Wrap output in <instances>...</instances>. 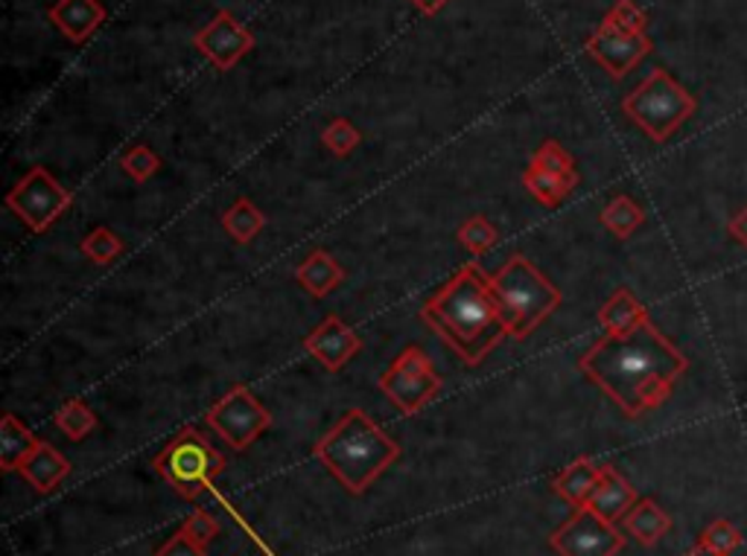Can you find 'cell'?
<instances>
[{
  "mask_svg": "<svg viewBox=\"0 0 747 556\" xmlns=\"http://www.w3.org/2000/svg\"><path fill=\"white\" fill-rule=\"evenodd\" d=\"M599 219H602V224L613 233V237L627 239L636 231V228H640V224L645 222V210L636 204L631 196H616L611 204L604 207Z\"/></svg>",
  "mask_w": 747,
  "mask_h": 556,
  "instance_id": "obj_23",
  "label": "cell"
},
{
  "mask_svg": "<svg viewBox=\"0 0 747 556\" xmlns=\"http://www.w3.org/2000/svg\"><path fill=\"white\" fill-rule=\"evenodd\" d=\"M698 103L681 82L672 80V73L657 67L649 73V80L640 82L622 103V112L643 128L654 144H666L677 128L695 114Z\"/></svg>",
  "mask_w": 747,
  "mask_h": 556,
  "instance_id": "obj_5",
  "label": "cell"
},
{
  "mask_svg": "<svg viewBox=\"0 0 747 556\" xmlns=\"http://www.w3.org/2000/svg\"><path fill=\"white\" fill-rule=\"evenodd\" d=\"M686 556H718V554H713V550H704V548H698V545H695V548H692Z\"/></svg>",
  "mask_w": 747,
  "mask_h": 556,
  "instance_id": "obj_37",
  "label": "cell"
},
{
  "mask_svg": "<svg viewBox=\"0 0 747 556\" xmlns=\"http://www.w3.org/2000/svg\"><path fill=\"white\" fill-rule=\"evenodd\" d=\"M599 478H602V463L581 458V461L570 463V466L563 469L561 475L552 481V486L561 499H567L575 507H584L590 495H593L595 484H599Z\"/></svg>",
  "mask_w": 747,
  "mask_h": 556,
  "instance_id": "obj_20",
  "label": "cell"
},
{
  "mask_svg": "<svg viewBox=\"0 0 747 556\" xmlns=\"http://www.w3.org/2000/svg\"><path fill=\"white\" fill-rule=\"evenodd\" d=\"M608 18H611L613 24L622 27V30L631 32H645V27H649V18H645V12L636 7L634 0H619L616 7L608 12Z\"/></svg>",
  "mask_w": 747,
  "mask_h": 556,
  "instance_id": "obj_32",
  "label": "cell"
},
{
  "mask_svg": "<svg viewBox=\"0 0 747 556\" xmlns=\"http://www.w3.org/2000/svg\"><path fill=\"white\" fill-rule=\"evenodd\" d=\"M194 44L217 71H234V64L255 48V35L228 9H219L217 18L196 32Z\"/></svg>",
  "mask_w": 747,
  "mask_h": 556,
  "instance_id": "obj_12",
  "label": "cell"
},
{
  "mask_svg": "<svg viewBox=\"0 0 747 556\" xmlns=\"http://www.w3.org/2000/svg\"><path fill=\"white\" fill-rule=\"evenodd\" d=\"M730 237L747 248V204L730 219Z\"/></svg>",
  "mask_w": 747,
  "mask_h": 556,
  "instance_id": "obj_35",
  "label": "cell"
},
{
  "mask_svg": "<svg viewBox=\"0 0 747 556\" xmlns=\"http://www.w3.org/2000/svg\"><path fill=\"white\" fill-rule=\"evenodd\" d=\"M579 367L587 379L595 381L627 417L636 420L668 402L675 381L689 367V358L649 318L627 335L604 333V338L581 356Z\"/></svg>",
  "mask_w": 747,
  "mask_h": 556,
  "instance_id": "obj_1",
  "label": "cell"
},
{
  "mask_svg": "<svg viewBox=\"0 0 747 556\" xmlns=\"http://www.w3.org/2000/svg\"><path fill=\"white\" fill-rule=\"evenodd\" d=\"M153 466L181 499L194 501L226 469V458L196 429H181L162 452L155 454Z\"/></svg>",
  "mask_w": 747,
  "mask_h": 556,
  "instance_id": "obj_6",
  "label": "cell"
},
{
  "mask_svg": "<svg viewBox=\"0 0 747 556\" xmlns=\"http://www.w3.org/2000/svg\"><path fill=\"white\" fill-rule=\"evenodd\" d=\"M421 315L467 365H479L508 335L488 277L476 263L461 265L442 292L424 303Z\"/></svg>",
  "mask_w": 747,
  "mask_h": 556,
  "instance_id": "obj_2",
  "label": "cell"
},
{
  "mask_svg": "<svg viewBox=\"0 0 747 556\" xmlns=\"http://www.w3.org/2000/svg\"><path fill=\"white\" fill-rule=\"evenodd\" d=\"M322 140H324V146L333 151V155L345 158V155H351V151L362 144V135H360V128L351 126V119L336 117L328 128H324Z\"/></svg>",
  "mask_w": 747,
  "mask_h": 556,
  "instance_id": "obj_30",
  "label": "cell"
},
{
  "mask_svg": "<svg viewBox=\"0 0 747 556\" xmlns=\"http://www.w3.org/2000/svg\"><path fill=\"white\" fill-rule=\"evenodd\" d=\"M205 422L231 445L234 452H246L272 426V413L266 411L263 402L246 385H234L226 397L210 408Z\"/></svg>",
  "mask_w": 747,
  "mask_h": 556,
  "instance_id": "obj_9",
  "label": "cell"
},
{
  "mask_svg": "<svg viewBox=\"0 0 747 556\" xmlns=\"http://www.w3.org/2000/svg\"><path fill=\"white\" fill-rule=\"evenodd\" d=\"M82 254L89 256L91 263L97 265H108L114 260V256L123 254V239L117 237V233L112 231V228H105V224H100V228H94V231L89 233V237L82 239Z\"/></svg>",
  "mask_w": 747,
  "mask_h": 556,
  "instance_id": "obj_27",
  "label": "cell"
},
{
  "mask_svg": "<svg viewBox=\"0 0 747 556\" xmlns=\"http://www.w3.org/2000/svg\"><path fill=\"white\" fill-rule=\"evenodd\" d=\"M73 204V196L50 176L44 167H33L21 181L9 190L7 207L30 228L33 233H48V228L56 222Z\"/></svg>",
  "mask_w": 747,
  "mask_h": 556,
  "instance_id": "obj_8",
  "label": "cell"
},
{
  "mask_svg": "<svg viewBox=\"0 0 747 556\" xmlns=\"http://www.w3.org/2000/svg\"><path fill=\"white\" fill-rule=\"evenodd\" d=\"M222 228H226V233L234 242L249 245L251 239L258 237L266 228V216L263 210H258L249 199H237L228 207L226 213H222Z\"/></svg>",
  "mask_w": 747,
  "mask_h": 556,
  "instance_id": "obj_22",
  "label": "cell"
},
{
  "mask_svg": "<svg viewBox=\"0 0 747 556\" xmlns=\"http://www.w3.org/2000/svg\"><path fill=\"white\" fill-rule=\"evenodd\" d=\"M121 167L126 169L135 181H149V178L162 169V158L155 155L153 146L137 144V146H132L129 151H123Z\"/></svg>",
  "mask_w": 747,
  "mask_h": 556,
  "instance_id": "obj_31",
  "label": "cell"
},
{
  "mask_svg": "<svg viewBox=\"0 0 747 556\" xmlns=\"http://www.w3.org/2000/svg\"><path fill=\"white\" fill-rule=\"evenodd\" d=\"M39 443L41 440L18 420L15 413H3V420H0V469L18 472L24 466L27 458L39 449Z\"/></svg>",
  "mask_w": 747,
  "mask_h": 556,
  "instance_id": "obj_19",
  "label": "cell"
},
{
  "mask_svg": "<svg viewBox=\"0 0 747 556\" xmlns=\"http://www.w3.org/2000/svg\"><path fill=\"white\" fill-rule=\"evenodd\" d=\"M549 548L561 556H616L625 548V536L595 510L575 507L570 522L549 536Z\"/></svg>",
  "mask_w": 747,
  "mask_h": 556,
  "instance_id": "obj_10",
  "label": "cell"
},
{
  "mask_svg": "<svg viewBox=\"0 0 747 556\" xmlns=\"http://www.w3.org/2000/svg\"><path fill=\"white\" fill-rule=\"evenodd\" d=\"M522 183L529 187V192L540 204L558 207L561 201H567L572 190H575V181H567L561 176H552V172H543V169L529 167L522 172Z\"/></svg>",
  "mask_w": 747,
  "mask_h": 556,
  "instance_id": "obj_24",
  "label": "cell"
},
{
  "mask_svg": "<svg viewBox=\"0 0 747 556\" xmlns=\"http://www.w3.org/2000/svg\"><path fill=\"white\" fill-rule=\"evenodd\" d=\"M741 545V531L736 525H730L727 518H718L707 531L698 536V548L713 550L718 556H733Z\"/></svg>",
  "mask_w": 747,
  "mask_h": 556,
  "instance_id": "obj_28",
  "label": "cell"
},
{
  "mask_svg": "<svg viewBox=\"0 0 747 556\" xmlns=\"http://www.w3.org/2000/svg\"><path fill=\"white\" fill-rule=\"evenodd\" d=\"M531 167L543 169V172H552V176H561L567 181L579 183V172H575V160L561 144H554V140H547V144L540 146L535 151V158H531Z\"/></svg>",
  "mask_w": 747,
  "mask_h": 556,
  "instance_id": "obj_26",
  "label": "cell"
},
{
  "mask_svg": "<svg viewBox=\"0 0 747 556\" xmlns=\"http://www.w3.org/2000/svg\"><path fill=\"white\" fill-rule=\"evenodd\" d=\"M313 454L339 478V484L345 486L347 493L362 495L401 458V445L362 408H351L313 445Z\"/></svg>",
  "mask_w": 747,
  "mask_h": 556,
  "instance_id": "obj_3",
  "label": "cell"
},
{
  "mask_svg": "<svg viewBox=\"0 0 747 556\" xmlns=\"http://www.w3.org/2000/svg\"><path fill=\"white\" fill-rule=\"evenodd\" d=\"M155 556H208L205 554V548L201 545H196L190 536H185V533H176L173 539L164 545V548L155 550Z\"/></svg>",
  "mask_w": 747,
  "mask_h": 556,
  "instance_id": "obj_34",
  "label": "cell"
},
{
  "mask_svg": "<svg viewBox=\"0 0 747 556\" xmlns=\"http://www.w3.org/2000/svg\"><path fill=\"white\" fill-rule=\"evenodd\" d=\"M53 420H56L59 429L65 431L71 440H85L91 431L97 429V413L91 411L82 399H71V402H65V406L53 413Z\"/></svg>",
  "mask_w": 747,
  "mask_h": 556,
  "instance_id": "obj_25",
  "label": "cell"
},
{
  "mask_svg": "<svg viewBox=\"0 0 747 556\" xmlns=\"http://www.w3.org/2000/svg\"><path fill=\"white\" fill-rule=\"evenodd\" d=\"M458 242H461L470 254L479 256L497 242V228H494L485 216H470V219L458 228Z\"/></svg>",
  "mask_w": 747,
  "mask_h": 556,
  "instance_id": "obj_29",
  "label": "cell"
},
{
  "mask_svg": "<svg viewBox=\"0 0 747 556\" xmlns=\"http://www.w3.org/2000/svg\"><path fill=\"white\" fill-rule=\"evenodd\" d=\"M380 390L392 399L401 413L412 417L418 413L426 402H433L435 394L442 390V379L435 374L433 361L421 347H406L401 356L394 358V365L380 376Z\"/></svg>",
  "mask_w": 747,
  "mask_h": 556,
  "instance_id": "obj_7",
  "label": "cell"
},
{
  "mask_svg": "<svg viewBox=\"0 0 747 556\" xmlns=\"http://www.w3.org/2000/svg\"><path fill=\"white\" fill-rule=\"evenodd\" d=\"M295 277L307 292L313 294V297H328V294L342 283L345 271H342V265H339L328 251H313L304 263L298 265Z\"/></svg>",
  "mask_w": 747,
  "mask_h": 556,
  "instance_id": "obj_21",
  "label": "cell"
},
{
  "mask_svg": "<svg viewBox=\"0 0 747 556\" xmlns=\"http://www.w3.org/2000/svg\"><path fill=\"white\" fill-rule=\"evenodd\" d=\"M181 533L190 536V539H194L196 545H201V548H208L210 542L219 536V525H217V518L208 516V513H194V516L185 522Z\"/></svg>",
  "mask_w": 747,
  "mask_h": 556,
  "instance_id": "obj_33",
  "label": "cell"
},
{
  "mask_svg": "<svg viewBox=\"0 0 747 556\" xmlns=\"http://www.w3.org/2000/svg\"><path fill=\"white\" fill-rule=\"evenodd\" d=\"M622 527H625V531L631 533L640 545L654 548V545H657V542L663 539L668 531H672V516H668L666 510L660 507L657 501L640 499L634 507L625 513Z\"/></svg>",
  "mask_w": 747,
  "mask_h": 556,
  "instance_id": "obj_17",
  "label": "cell"
},
{
  "mask_svg": "<svg viewBox=\"0 0 747 556\" xmlns=\"http://www.w3.org/2000/svg\"><path fill=\"white\" fill-rule=\"evenodd\" d=\"M18 472H21L39 493H50V490H56V486L65 481L68 472H71V463H68V458L59 452V449H53V445L41 440L39 449L27 458L24 466L18 469Z\"/></svg>",
  "mask_w": 747,
  "mask_h": 556,
  "instance_id": "obj_18",
  "label": "cell"
},
{
  "mask_svg": "<svg viewBox=\"0 0 747 556\" xmlns=\"http://www.w3.org/2000/svg\"><path fill=\"white\" fill-rule=\"evenodd\" d=\"M645 321H649V310H645V303H640V297L631 289H616L602 310H599V324L604 326L608 335L634 333L636 326L645 324Z\"/></svg>",
  "mask_w": 747,
  "mask_h": 556,
  "instance_id": "obj_16",
  "label": "cell"
},
{
  "mask_svg": "<svg viewBox=\"0 0 747 556\" xmlns=\"http://www.w3.org/2000/svg\"><path fill=\"white\" fill-rule=\"evenodd\" d=\"M488 283L497 297L499 318L506 324L508 338L517 342L529 338L563 301L561 292L522 254L508 256L506 265L488 277Z\"/></svg>",
  "mask_w": 747,
  "mask_h": 556,
  "instance_id": "obj_4",
  "label": "cell"
},
{
  "mask_svg": "<svg viewBox=\"0 0 747 556\" xmlns=\"http://www.w3.org/2000/svg\"><path fill=\"white\" fill-rule=\"evenodd\" d=\"M304 350L319 358L330 374H336L362 350V342L351 326L342 324L336 315H330V318H324L322 324L315 326L313 333L307 335Z\"/></svg>",
  "mask_w": 747,
  "mask_h": 556,
  "instance_id": "obj_13",
  "label": "cell"
},
{
  "mask_svg": "<svg viewBox=\"0 0 747 556\" xmlns=\"http://www.w3.org/2000/svg\"><path fill=\"white\" fill-rule=\"evenodd\" d=\"M412 3H415L424 15H435V12H442L450 0H412Z\"/></svg>",
  "mask_w": 747,
  "mask_h": 556,
  "instance_id": "obj_36",
  "label": "cell"
},
{
  "mask_svg": "<svg viewBox=\"0 0 747 556\" xmlns=\"http://www.w3.org/2000/svg\"><path fill=\"white\" fill-rule=\"evenodd\" d=\"M587 53L611 73L613 80H622L627 71H634L651 53V39L645 32H631L604 18L599 30L587 41Z\"/></svg>",
  "mask_w": 747,
  "mask_h": 556,
  "instance_id": "obj_11",
  "label": "cell"
},
{
  "mask_svg": "<svg viewBox=\"0 0 747 556\" xmlns=\"http://www.w3.org/2000/svg\"><path fill=\"white\" fill-rule=\"evenodd\" d=\"M50 21L65 39L82 44L94 35L97 27L105 24V7L100 0H56L50 7Z\"/></svg>",
  "mask_w": 747,
  "mask_h": 556,
  "instance_id": "obj_14",
  "label": "cell"
},
{
  "mask_svg": "<svg viewBox=\"0 0 747 556\" xmlns=\"http://www.w3.org/2000/svg\"><path fill=\"white\" fill-rule=\"evenodd\" d=\"M636 501H640V495H636L634 486L627 484L613 466H602V478H599V484H595L593 495H590L584 507L595 510L599 516L616 525L619 518H625V513L634 507Z\"/></svg>",
  "mask_w": 747,
  "mask_h": 556,
  "instance_id": "obj_15",
  "label": "cell"
}]
</instances>
